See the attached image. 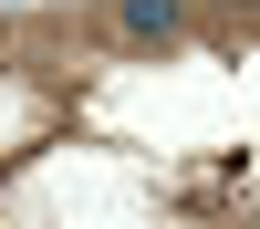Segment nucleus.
<instances>
[{"label": "nucleus", "instance_id": "nucleus-1", "mask_svg": "<svg viewBox=\"0 0 260 229\" xmlns=\"http://www.w3.org/2000/svg\"><path fill=\"white\" fill-rule=\"evenodd\" d=\"M125 31H146V42H167V31H177V0H125Z\"/></svg>", "mask_w": 260, "mask_h": 229}]
</instances>
